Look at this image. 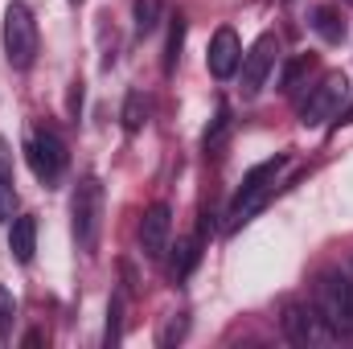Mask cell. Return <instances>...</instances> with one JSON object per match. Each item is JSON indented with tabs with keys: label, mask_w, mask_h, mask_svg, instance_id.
I'll use <instances>...</instances> for the list:
<instances>
[{
	"label": "cell",
	"mask_w": 353,
	"mask_h": 349,
	"mask_svg": "<svg viewBox=\"0 0 353 349\" xmlns=\"http://www.w3.org/2000/svg\"><path fill=\"white\" fill-rule=\"evenodd\" d=\"M312 29L321 33V41L341 46L345 41V17H341V8L337 4H316L312 8Z\"/></svg>",
	"instance_id": "cell-12"
},
{
	"label": "cell",
	"mask_w": 353,
	"mask_h": 349,
	"mask_svg": "<svg viewBox=\"0 0 353 349\" xmlns=\"http://www.w3.org/2000/svg\"><path fill=\"white\" fill-rule=\"evenodd\" d=\"M205 66H210V74L218 83H226V79L239 74V66H243V41H239L234 29H218L214 33L210 50H205Z\"/></svg>",
	"instance_id": "cell-9"
},
{
	"label": "cell",
	"mask_w": 353,
	"mask_h": 349,
	"mask_svg": "<svg viewBox=\"0 0 353 349\" xmlns=\"http://www.w3.org/2000/svg\"><path fill=\"white\" fill-rule=\"evenodd\" d=\"M70 4H83V0H70Z\"/></svg>",
	"instance_id": "cell-24"
},
{
	"label": "cell",
	"mask_w": 353,
	"mask_h": 349,
	"mask_svg": "<svg viewBox=\"0 0 353 349\" xmlns=\"http://www.w3.org/2000/svg\"><path fill=\"white\" fill-rule=\"evenodd\" d=\"M25 157H29V169L37 173V181H46V185H54L58 177L66 173V161H70V152H66L62 136H58L54 128H46V123L29 136Z\"/></svg>",
	"instance_id": "cell-7"
},
{
	"label": "cell",
	"mask_w": 353,
	"mask_h": 349,
	"mask_svg": "<svg viewBox=\"0 0 353 349\" xmlns=\"http://www.w3.org/2000/svg\"><path fill=\"white\" fill-rule=\"evenodd\" d=\"M312 66H316L312 54H296V58L283 66V74H279V90H283V94H296V90L304 87V79L312 74Z\"/></svg>",
	"instance_id": "cell-13"
},
{
	"label": "cell",
	"mask_w": 353,
	"mask_h": 349,
	"mask_svg": "<svg viewBox=\"0 0 353 349\" xmlns=\"http://www.w3.org/2000/svg\"><path fill=\"white\" fill-rule=\"evenodd\" d=\"M341 4H353V0H341Z\"/></svg>",
	"instance_id": "cell-25"
},
{
	"label": "cell",
	"mask_w": 353,
	"mask_h": 349,
	"mask_svg": "<svg viewBox=\"0 0 353 349\" xmlns=\"http://www.w3.org/2000/svg\"><path fill=\"white\" fill-rule=\"evenodd\" d=\"M275 62H279V37H275V33H263V37L243 54V66H239V74H243V99H255V94L267 87Z\"/></svg>",
	"instance_id": "cell-8"
},
{
	"label": "cell",
	"mask_w": 353,
	"mask_h": 349,
	"mask_svg": "<svg viewBox=\"0 0 353 349\" xmlns=\"http://www.w3.org/2000/svg\"><path fill=\"white\" fill-rule=\"evenodd\" d=\"M185 329H189V317H173V321H169V325L161 329V337H157V341L169 349V346H176V341L185 337Z\"/></svg>",
	"instance_id": "cell-22"
},
{
	"label": "cell",
	"mask_w": 353,
	"mask_h": 349,
	"mask_svg": "<svg viewBox=\"0 0 353 349\" xmlns=\"http://www.w3.org/2000/svg\"><path fill=\"white\" fill-rule=\"evenodd\" d=\"M8 251H12L17 263H33V251H37V218L33 214L12 218V226H8Z\"/></svg>",
	"instance_id": "cell-11"
},
{
	"label": "cell",
	"mask_w": 353,
	"mask_h": 349,
	"mask_svg": "<svg viewBox=\"0 0 353 349\" xmlns=\"http://www.w3.org/2000/svg\"><path fill=\"white\" fill-rule=\"evenodd\" d=\"M181 46H185V17L176 12L173 25H169V46H165V74H173L176 62H181Z\"/></svg>",
	"instance_id": "cell-18"
},
{
	"label": "cell",
	"mask_w": 353,
	"mask_h": 349,
	"mask_svg": "<svg viewBox=\"0 0 353 349\" xmlns=\"http://www.w3.org/2000/svg\"><path fill=\"white\" fill-rule=\"evenodd\" d=\"M12 317H17V300H12V292L0 283V341L12 337Z\"/></svg>",
	"instance_id": "cell-20"
},
{
	"label": "cell",
	"mask_w": 353,
	"mask_h": 349,
	"mask_svg": "<svg viewBox=\"0 0 353 349\" xmlns=\"http://www.w3.org/2000/svg\"><path fill=\"white\" fill-rule=\"evenodd\" d=\"M123 341V296H111L107 304V333H103V346H119Z\"/></svg>",
	"instance_id": "cell-17"
},
{
	"label": "cell",
	"mask_w": 353,
	"mask_h": 349,
	"mask_svg": "<svg viewBox=\"0 0 353 349\" xmlns=\"http://www.w3.org/2000/svg\"><path fill=\"white\" fill-rule=\"evenodd\" d=\"M169 235H173V214H169V206L144 210V218H140V251H144V259H165Z\"/></svg>",
	"instance_id": "cell-10"
},
{
	"label": "cell",
	"mask_w": 353,
	"mask_h": 349,
	"mask_svg": "<svg viewBox=\"0 0 353 349\" xmlns=\"http://www.w3.org/2000/svg\"><path fill=\"white\" fill-rule=\"evenodd\" d=\"M144 119H148V103H144V94H140V90H128V99H123V132H140Z\"/></svg>",
	"instance_id": "cell-16"
},
{
	"label": "cell",
	"mask_w": 353,
	"mask_h": 349,
	"mask_svg": "<svg viewBox=\"0 0 353 349\" xmlns=\"http://www.w3.org/2000/svg\"><path fill=\"white\" fill-rule=\"evenodd\" d=\"M161 17H165V4H161V0H132V21H136V37H148V33H157Z\"/></svg>",
	"instance_id": "cell-14"
},
{
	"label": "cell",
	"mask_w": 353,
	"mask_h": 349,
	"mask_svg": "<svg viewBox=\"0 0 353 349\" xmlns=\"http://www.w3.org/2000/svg\"><path fill=\"white\" fill-rule=\"evenodd\" d=\"M345 99H350V79H345L341 70L321 74V83L308 87L304 103H300V123H304V128H321V123L337 119V115L345 111Z\"/></svg>",
	"instance_id": "cell-4"
},
{
	"label": "cell",
	"mask_w": 353,
	"mask_h": 349,
	"mask_svg": "<svg viewBox=\"0 0 353 349\" xmlns=\"http://www.w3.org/2000/svg\"><path fill=\"white\" fill-rule=\"evenodd\" d=\"M17 218V189H12V177L0 173V222H12Z\"/></svg>",
	"instance_id": "cell-21"
},
{
	"label": "cell",
	"mask_w": 353,
	"mask_h": 349,
	"mask_svg": "<svg viewBox=\"0 0 353 349\" xmlns=\"http://www.w3.org/2000/svg\"><path fill=\"white\" fill-rule=\"evenodd\" d=\"M226 132H230V107L222 103V107H218V115H214V128H205V140H201V144H205V152H210V148H218Z\"/></svg>",
	"instance_id": "cell-19"
},
{
	"label": "cell",
	"mask_w": 353,
	"mask_h": 349,
	"mask_svg": "<svg viewBox=\"0 0 353 349\" xmlns=\"http://www.w3.org/2000/svg\"><path fill=\"white\" fill-rule=\"evenodd\" d=\"M316 308L337 329V337H353V275L325 271L316 279Z\"/></svg>",
	"instance_id": "cell-5"
},
{
	"label": "cell",
	"mask_w": 353,
	"mask_h": 349,
	"mask_svg": "<svg viewBox=\"0 0 353 349\" xmlns=\"http://www.w3.org/2000/svg\"><path fill=\"white\" fill-rule=\"evenodd\" d=\"M197 259H201V235H197V239H181L176 251H173V263H169L173 279H185V275L197 267Z\"/></svg>",
	"instance_id": "cell-15"
},
{
	"label": "cell",
	"mask_w": 353,
	"mask_h": 349,
	"mask_svg": "<svg viewBox=\"0 0 353 349\" xmlns=\"http://www.w3.org/2000/svg\"><path fill=\"white\" fill-rule=\"evenodd\" d=\"M283 337L292 341V346H337L341 337H337V329L325 321V312L316 308V304H283Z\"/></svg>",
	"instance_id": "cell-6"
},
{
	"label": "cell",
	"mask_w": 353,
	"mask_h": 349,
	"mask_svg": "<svg viewBox=\"0 0 353 349\" xmlns=\"http://www.w3.org/2000/svg\"><path fill=\"white\" fill-rule=\"evenodd\" d=\"M0 173H4V177H12V152H8L4 136H0Z\"/></svg>",
	"instance_id": "cell-23"
},
{
	"label": "cell",
	"mask_w": 353,
	"mask_h": 349,
	"mask_svg": "<svg viewBox=\"0 0 353 349\" xmlns=\"http://www.w3.org/2000/svg\"><path fill=\"white\" fill-rule=\"evenodd\" d=\"M70 226H74V243L83 255H94L99 235H103V181L99 177H83L74 185L70 197Z\"/></svg>",
	"instance_id": "cell-2"
},
{
	"label": "cell",
	"mask_w": 353,
	"mask_h": 349,
	"mask_svg": "<svg viewBox=\"0 0 353 349\" xmlns=\"http://www.w3.org/2000/svg\"><path fill=\"white\" fill-rule=\"evenodd\" d=\"M37 46H41V37H37L33 12L21 0H12L4 8V58H8V66L12 70H29L37 62Z\"/></svg>",
	"instance_id": "cell-3"
},
{
	"label": "cell",
	"mask_w": 353,
	"mask_h": 349,
	"mask_svg": "<svg viewBox=\"0 0 353 349\" xmlns=\"http://www.w3.org/2000/svg\"><path fill=\"white\" fill-rule=\"evenodd\" d=\"M288 169V152H275L271 161L263 165H255L251 173L243 177V185H239V197H234V206H230V214H226V230H239V226H247L259 210H263L267 201H271V193L279 189V173Z\"/></svg>",
	"instance_id": "cell-1"
}]
</instances>
